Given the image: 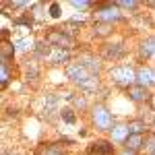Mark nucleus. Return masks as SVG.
Returning <instances> with one entry per match:
<instances>
[{
    "mask_svg": "<svg viewBox=\"0 0 155 155\" xmlns=\"http://www.w3.org/2000/svg\"><path fill=\"white\" fill-rule=\"evenodd\" d=\"M130 137V130H128V126L126 124H122V126H114V130H112V141L114 143H122Z\"/></svg>",
    "mask_w": 155,
    "mask_h": 155,
    "instance_id": "11",
    "label": "nucleus"
},
{
    "mask_svg": "<svg viewBox=\"0 0 155 155\" xmlns=\"http://www.w3.org/2000/svg\"><path fill=\"white\" fill-rule=\"evenodd\" d=\"M29 48H31V41H29V39H21V41L17 44V52H27Z\"/></svg>",
    "mask_w": 155,
    "mask_h": 155,
    "instance_id": "23",
    "label": "nucleus"
},
{
    "mask_svg": "<svg viewBox=\"0 0 155 155\" xmlns=\"http://www.w3.org/2000/svg\"><path fill=\"white\" fill-rule=\"evenodd\" d=\"M79 62H81V64H83V66L91 72V74L99 72V68H101V62H99L97 58H93V56H85V58H81Z\"/></svg>",
    "mask_w": 155,
    "mask_h": 155,
    "instance_id": "13",
    "label": "nucleus"
},
{
    "mask_svg": "<svg viewBox=\"0 0 155 155\" xmlns=\"http://www.w3.org/2000/svg\"><path fill=\"white\" fill-rule=\"evenodd\" d=\"M46 41H48L50 46H56V48H60V50H71L72 46H74V39H72L68 33H64L62 29H54V27L48 31Z\"/></svg>",
    "mask_w": 155,
    "mask_h": 155,
    "instance_id": "4",
    "label": "nucleus"
},
{
    "mask_svg": "<svg viewBox=\"0 0 155 155\" xmlns=\"http://www.w3.org/2000/svg\"><path fill=\"white\" fill-rule=\"evenodd\" d=\"M0 52H2V62H8L12 58V54L17 52V48L8 44V41H2V46H0Z\"/></svg>",
    "mask_w": 155,
    "mask_h": 155,
    "instance_id": "15",
    "label": "nucleus"
},
{
    "mask_svg": "<svg viewBox=\"0 0 155 155\" xmlns=\"http://www.w3.org/2000/svg\"><path fill=\"white\" fill-rule=\"evenodd\" d=\"M137 85H143V87H153L155 85V71L147 68V66H141L137 71Z\"/></svg>",
    "mask_w": 155,
    "mask_h": 155,
    "instance_id": "6",
    "label": "nucleus"
},
{
    "mask_svg": "<svg viewBox=\"0 0 155 155\" xmlns=\"http://www.w3.org/2000/svg\"><path fill=\"white\" fill-rule=\"evenodd\" d=\"M120 19H122V12L118 11V6H116L114 2H104V4L95 11V21L97 23L112 25L114 21H120Z\"/></svg>",
    "mask_w": 155,
    "mask_h": 155,
    "instance_id": "3",
    "label": "nucleus"
},
{
    "mask_svg": "<svg viewBox=\"0 0 155 155\" xmlns=\"http://www.w3.org/2000/svg\"><path fill=\"white\" fill-rule=\"evenodd\" d=\"M110 77H112V81L120 87H132L134 81H137V71L128 66V64H122V66H114L112 71H110Z\"/></svg>",
    "mask_w": 155,
    "mask_h": 155,
    "instance_id": "2",
    "label": "nucleus"
},
{
    "mask_svg": "<svg viewBox=\"0 0 155 155\" xmlns=\"http://www.w3.org/2000/svg\"><path fill=\"white\" fill-rule=\"evenodd\" d=\"M114 4L116 6H122V8H132V11L139 6V2H134V0H120V2H114Z\"/></svg>",
    "mask_w": 155,
    "mask_h": 155,
    "instance_id": "22",
    "label": "nucleus"
},
{
    "mask_svg": "<svg viewBox=\"0 0 155 155\" xmlns=\"http://www.w3.org/2000/svg\"><path fill=\"white\" fill-rule=\"evenodd\" d=\"M89 153L95 155H114V145L112 141H97L89 147Z\"/></svg>",
    "mask_w": 155,
    "mask_h": 155,
    "instance_id": "9",
    "label": "nucleus"
},
{
    "mask_svg": "<svg viewBox=\"0 0 155 155\" xmlns=\"http://www.w3.org/2000/svg\"><path fill=\"white\" fill-rule=\"evenodd\" d=\"M50 17H54V19H58V17H60V4H58V2H54V4L50 6Z\"/></svg>",
    "mask_w": 155,
    "mask_h": 155,
    "instance_id": "25",
    "label": "nucleus"
},
{
    "mask_svg": "<svg viewBox=\"0 0 155 155\" xmlns=\"http://www.w3.org/2000/svg\"><path fill=\"white\" fill-rule=\"evenodd\" d=\"M143 151L147 155H155V134H145V147Z\"/></svg>",
    "mask_w": 155,
    "mask_h": 155,
    "instance_id": "16",
    "label": "nucleus"
},
{
    "mask_svg": "<svg viewBox=\"0 0 155 155\" xmlns=\"http://www.w3.org/2000/svg\"><path fill=\"white\" fill-rule=\"evenodd\" d=\"M120 155H137V153H130V151H122Z\"/></svg>",
    "mask_w": 155,
    "mask_h": 155,
    "instance_id": "27",
    "label": "nucleus"
},
{
    "mask_svg": "<svg viewBox=\"0 0 155 155\" xmlns=\"http://www.w3.org/2000/svg\"><path fill=\"white\" fill-rule=\"evenodd\" d=\"M128 97H130L132 101H137V104H143V101H149L151 99L147 87H143V85H132V87H128Z\"/></svg>",
    "mask_w": 155,
    "mask_h": 155,
    "instance_id": "7",
    "label": "nucleus"
},
{
    "mask_svg": "<svg viewBox=\"0 0 155 155\" xmlns=\"http://www.w3.org/2000/svg\"><path fill=\"white\" fill-rule=\"evenodd\" d=\"M72 101H74V106H79V107H81V110H83V107L87 106V101H85L83 97H81V99H79V97H74V99H72Z\"/></svg>",
    "mask_w": 155,
    "mask_h": 155,
    "instance_id": "26",
    "label": "nucleus"
},
{
    "mask_svg": "<svg viewBox=\"0 0 155 155\" xmlns=\"http://www.w3.org/2000/svg\"><path fill=\"white\" fill-rule=\"evenodd\" d=\"M68 58H71L68 50L54 48V50H52V54H50V62H52V64H64V62H68Z\"/></svg>",
    "mask_w": 155,
    "mask_h": 155,
    "instance_id": "12",
    "label": "nucleus"
},
{
    "mask_svg": "<svg viewBox=\"0 0 155 155\" xmlns=\"http://www.w3.org/2000/svg\"><path fill=\"white\" fill-rule=\"evenodd\" d=\"M39 155H66V153H64V149L58 147V145H48V147L39 149Z\"/></svg>",
    "mask_w": 155,
    "mask_h": 155,
    "instance_id": "17",
    "label": "nucleus"
},
{
    "mask_svg": "<svg viewBox=\"0 0 155 155\" xmlns=\"http://www.w3.org/2000/svg\"><path fill=\"white\" fill-rule=\"evenodd\" d=\"M155 54V37H147L141 41V48H139V56L141 58H149Z\"/></svg>",
    "mask_w": 155,
    "mask_h": 155,
    "instance_id": "10",
    "label": "nucleus"
},
{
    "mask_svg": "<svg viewBox=\"0 0 155 155\" xmlns=\"http://www.w3.org/2000/svg\"><path fill=\"white\" fill-rule=\"evenodd\" d=\"M91 120H93L97 130H104V132L114 130V116H112V112H110L106 106H101V104L93 106V110H91Z\"/></svg>",
    "mask_w": 155,
    "mask_h": 155,
    "instance_id": "1",
    "label": "nucleus"
},
{
    "mask_svg": "<svg viewBox=\"0 0 155 155\" xmlns=\"http://www.w3.org/2000/svg\"><path fill=\"white\" fill-rule=\"evenodd\" d=\"M145 147V134H130L126 141H124V151H130L137 153Z\"/></svg>",
    "mask_w": 155,
    "mask_h": 155,
    "instance_id": "8",
    "label": "nucleus"
},
{
    "mask_svg": "<svg viewBox=\"0 0 155 155\" xmlns=\"http://www.w3.org/2000/svg\"><path fill=\"white\" fill-rule=\"evenodd\" d=\"M110 31H112V25H107V23H97V21H95V27H93V33H95V35L104 37V35H107Z\"/></svg>",
    "mask_w": 155,
    "mask_h": 155,
    "instance_id": "19",
    "label": "nucleus"
},
{
    "mask_svg": "<svg viewBox=\"0 0 155 155\" xmlns=\"http://www.w3.org/2000/svg\"><path fill=\"white\" fill-rule=\"evenodd\" d=\"M153 128H155V122H153Z\"/></svg>",
    "mask_w": 155,
    "mask_h": 155,
    "instance_id": "28",
    "label": "nucleus"
},
{
    "mask_svg": "<svg viewBox=\"0 0 155 155\" xmlns=\"http://www.w3.org/2000/svg\"><path fill=\"white\" fill-rule=\"evenodd\" d=\"M11 81V72H8V62H2V71H0V83L2 87H6Z\"/></svg>",
    "mask_w": 155,
    "mask_h": 155,
    "instance_id": "20",
    "label": "nucleus"
},
{
    "mask_svg": "<svg viewBox=\"0 0 155 155\" xmlns=\"http://www.w3.org/2000/svg\"><path fill=\"white\" fill-rule=\"evenodd\" d=\"M122 54H124V46H122V44H114V46H110V48L104 50V56H106V58H112V60L120 58Z\"/></svg>",
    "mask_w": 155,
    "mask_h": 155,
    "instance_id": "14",
    "label": "nucleus"
},
{
    "mask_svg": "<svg viewBox=\"0 0 155 155\" xmlns=\"http://www.w3.org/2000/svg\"><path fill=\"white\" fill-rule=\"evenodd\" d=\"M71 6H74V8H89V6H93V2H79V0H71Z\"/></svg>",
    "mask_w": 155,
    "mask_h": 155,
    "instance_id": "24",
    "label": "nucleus"
},
{
    "mask_svg": "<svg viewBox=\"0 0 155 155\" xmlns=\"http://www.w3.org/2000/svg\"><path fill=\"white\" fill-rule=\"evenodd\" d=\"M62 120H64L66 124H74V122H77V116H74L72 110H62Z\"/></svg>",
    "mask_w": 155,
    "mask_h": 155,
    "instance_id": "21",
    "label": "nucleus"
},
{
    "mask_svg": "<svg viewBox=\"0 0 155 155\" xmlns=\"http://www.w3.org/2000/svg\"><path fill=\"white\" fill-rule=\"evenodd\" d=\"M66 77L71 79L72 83H77L79 87H81L83 83H87V81H89L91 77H95V74H91V72L87 71L81 62H72V64L66 66Z\"/></svg>",
    "mask_w": 155,
    "mask_h": 155,
    "instance_id": "5",
    "label": "nucleus"
},
{
    "mask_svg": "<svg viewBox=\"0 0 155 155\" xmlns=\"http://www.w3.org/2000/svg\"><path fill=\"white\" fill-rule=\"evenodd\" d=\"M128 130H130V134H145L147 132V126H145V122L137 120V122H130L128 124Z\"/></svg>",
    "mask_w": 155,
    "mask_h": 155,
    "instance_id": "18",
    "label": "nucleus"
}]
</instances>
